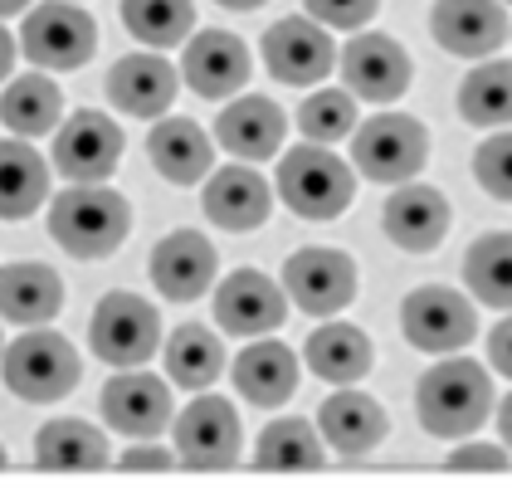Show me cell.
<instances>
[{
    "label": "cell",
    "instance_id": "obj_41",
    "mask_svg": "<svg viewBox=\"0 0 512 488\" xmlns=\"http://www.w3.org/2000/svg\"><path fill=\"white\" fill-rule=\"evenodd\" d=\"M488 362H493V371H503L512 381V313L488 332Z\"/></svg>",
    "mask_w": 512,
    "mask_h": 488
},
{
    "label": "cell",
    "instance_id": "obj_17",
    "mask_svg": "<svg viewBox=\"0 0 512 488\" xmlns=\"http://www.w3.org/2000/svg\"><path fill=\"white\" fill-rule=\"evenodd\" d=\"M200 201H205L210 225H220V230H230V235H249V230H259V225L269 220L274 191H269V181L249 162H235V166L210 171Z\"/></svg>",
    "mask_w": 512,
    "mask_h": 488
},
{
    "label": "cell",
    "instance_id": "obj_26",
    "mask_svg": "<svg viewBox=\"0 0 512 488\" xmlns=\"http://www.w3.org/2000/svg\"><path fill=\"white\" fill-rule=\"evenodd\" d=\"M235 386L249 406L274 410L298 391V357L283 342H254L235 362Z\"/></svg>",
    "mask_w": 512,
    "mask_h": 488
},
{
    "label": "cell",
    "instance_id": "obj_20",
    "mask_svg": "<svg viewBox=\"0 0 512 488\" xmlns=\"http://www.w3.org/2000/svg\"><path fill=\"white\" fill-rule=\"evenodd\" d=\"M215 244L200 230H171L152 249V284L171 303H196L205 288L215 284Z\"/></svg>",
    "mask_w": 512,
    "mask_h": 488
},
{
    "label": "cell",
    "instance_id": "obj_14",
    "mask_svg": "<svg viewBox=\"0 0 512 488\" xmlns=\"http://www.w3.org/2000/svg\"><path fill=\"white\" fill-rule=\"evenodd\" d=\"M288 318V288H278L259 269H235L215 288V323L230 337H264Z\"/></svg>",
    "mask_w": 512,
    "mask_h": 488
},
{
    "label": "cell",
    "instance_id": "obj_47",
    "mask_svg": "<svg viewBox=\"0 0 512 488\" xmlns=\"http://www.w3.org/2000/svg\"><path fill=\"white\" fill-rule=\"evenodd\" d=\"M0 352H5V347H0Z\"/></svg>",
    "mask_w": 512,
    "mask_h": 488
},
{
    "label": "cell",
    "instance_id": "obj_29",
    "mask_svg": "<svg viewBox=\"0 0 512 488\" xmlns=\"http://www.w3.org/2000/svg\"><path fill=\"white\" fill-rule=\"evenodd\" d=\"M108 454V435L83 425V420H54L35 435V464L54 469V474H93L103 469Z\"/></svg>",
    "mask_w": 512,
    "mask_h": 488
},
{
    "label": "cell",
    "instance_id": "obj_46",
    "mask_svg": "<svg viewBox=\"0 0 512 488\" xmlns=\"http://www.w3.org/2000/svg\"><path fill=\"white\" fill-rule=\"evenodd\" d=\"M5 464H10V454H5V445H0V469H5Z\"/></svg>",
    "mask_w": 512,
    "mask_h": 488
},
{
    "label": "cell",
    "instance_id": "obj_35",
    "mask_svg": "<svg viewBox=\"0 0 512 488\" xmlns=\"http://www.w3.org/2000/svg\"><path fill=\"white\" fill-rule=\"evenodd\" d=\"M122 25L152 49H176L196 35L191 0H122Z\"/></svg>",
    "mask_w": 512,
    "mask_h": 488
},
{
    "label": "cell",
    "instance_id": "obj_1",
    "mask_svg": "<svg viewBox=\"0 0 512 488\" xmlns=\"http://www.w3.org/2000/svg\"><path fill=\"white\" fill-rule=\"evenodd\" d=\"M420 425L434 440H464L493 415V376L473 357H444L434 362L415 386Z\"/></svg>",
    "mask_w": 512,
    "mask_h": 488
},
{
    "label": "cell",
    "instance_id": "obj_22",
    "mask_svg": "<svg viewBox=\"0 0 512 488\" xmlns=\"http://www.w3.org/2000/svg\"><path fill=\"white\" fill-rule=\"evenodd\" d=\"M181 74L200 98H230L249 79V49L244 40L225 35V30H200L186 40L181 54Z\"/></svg>",
    "mask_w": 512,
    "mask_h": 488
},
{
    "label": "cell",
    "instance_id": "obj_18",
    "mask_svg": "<svg viewBox=\"0 0 512 488\" xmlns=\"http://www.w3.org/2000/svg\"><path fill=\"white\" fill-rule=\"evenodd\" d=\"M449 220L454 210L444 201V191L434 186H420V181H405L386 196V210H381V225H386V240L400 244L405 254H430L444 244L449 235Z\"/></svg>",
    "mask_w": 512,
    "mask_h": 488
},
{
    "label": "cell",
    "instance_id": "obj_28",
    "mask_svg": "<svg viewBox=\"0 0 512 488\" xmlns=\"http://www.w3.org/2000/svg\"><path fill=\"white\" fill-rule=\"evenodd\" d=\"M49 196V166L30 147V137L0 142V220H25Z\"/></svg>",
    "mask_w": 512,
    "mask_h": 488
},
{
    "label": "cell",
    "instance_id": "obj_30",
    "mask_svg": "<svg viewBox=\"0 0 512 488\" xmlns=\"http://www.w3.org/2000/svg\"><path fill=\"white\" fill-rule=\"evenodd\" d=\"M166 376L171 386H186V391H205L215 386V376L225 371V342L220 332L205 323H181L166 337Z\"/></svg>",
    "mask_w": 512,
    "mask_h": 488
},
{
    "label": "cell",
    "instance_id": "obj_25",
    "mask_svg": "<svg viewBox=\"0 0 512 488\" xmlns=\"http://www.w3.org/2000/svg\"><path fill=\"white\" fill-rule=\"evenodd\" d=\"M64 308V279L49 264L0 269V318L15 327H44Z\"/></svg>",
    "mask_w": 512,
    "mask_h": 488
},
{
    "label": "cell",
    "instance_id": "obj_4",
    "mask_svg": "<svg viewBox=\"0 0 512 488\" xmlns=\"http://www.w3.org/2000/svg\"><path fill=\"white\" fill-rule=\"evenodd\" d=\"M278 196L303 220H337L356 196V176L322 142H303L278 162Z\"/></svg>",
    "mask_w": 512,
    "mask_h": 488
},
{
    "label": "cell",
    "instance_id": "obj_44",
    "mask_svg": "<svg viewBox=\"0 0 512 488\" xmlns=\"http://www.w3.org/2000/svg\"><path fill=\"white\" fill-rule=\"evenodd\" d=\"M215 5H225V10H239V15H249V10H259L264 0H215Z\"/></svg>",
    "mask_w": 512,
    "mask_h": 488
},
{
    "label": "cell",
    "instance_id": "obj_15",
    "mask_svg": "<svg viewBox=\"0 0 512 488\" xmlns=\"http://www.w3.org/2000/svg\"><path fill=\"white\" fill-rule=\"evenodd\" d=\"M171 386L142 371V366H127L118 371L108 386H103V420L118 430V435H137V440H152L171 425Z\"/></svg>",
    "mask_w": 512,
    "mask_h": 488
},
{
    "label": "cell",
    "instance_id": "obj_8",
    "mask_svg": "<svg viewBox=\"0 0 512 488\" xmlns=\"http://www.w3.org/2000/svg\"><path fill=\"white\" fill-rule=\"evenodd\" d=\"M473 327H478V308L459 288L425 284L405 293L400 303V332L420 352H459L473 342Z\"/></svg>",
    "mask_w": 512,
    "mask_h": 488
},
{
    "label": "cell",
    "instance_id": "obj_40",
    "mask_svg": "<svg viewBox=\"0 0 512 488\" xmlns=\"http://www.w3.org/2000/svg\"><path fill=\"white\" fill-rule=\"evenodd\" d=\"M171 464H176V454H171V449H161V445L122 449V469H127V474H157V469H171Z\"/></svg>",
    "mask_w": 512,
    "mask_h": 488
},
{
    "label": "cell",
    "instance_id": "obj_7",
    "mask_svg": "<svg viewBox=\"0 0 512 488\" xmlns=\"http://www.w3.org/2000/svg\"><path fill=\"white\" fill-rule=\"evenodd\" d=\"M352 157L366 181L405 186L430 162V132H425V122L405 118V113H376L371 122L356 127Z\"/></svg>",
    "mask_w": 512,
    "mask_h": 488
},
{
    "label": "cell",
    "instance_id": "obj_13",
    "mask_svg": "<svg viewBox=\"0 0 512 488\" xmlns=\"http://www.w3.org/2000/svg\"><path fill=\"white\" fill-rule=\"evenodd\" d=\"M430 35L454 59H488L512 35L503 0H434Z\"/></svg>",
    "mask_w": 512,
    "mask_h": 488
},
{
    "label": "cell",
    "instance_id": "obj_21",
    "mask_svg": "<svg viewBox=\"0 0 512 488\" xmlns=\"http://www.w3.org/2000/svg\"><path fill=\"white\" fill-rule=\"evenodd\" d=\"M283 132H288V118H283V108L269 103L264 93L235 98V103L220 113V122H215V142H220L235 162H269V157H278Z\"/></svg>",
    "mask_w": 512,
    "mask_h": 488
},
{
    "label": "cell",
    "instance_id": "obj_33",
    "mask_svg": "<svg viewBox=\"0 0 512 488\" xmlns=\"http://www.w3.org/2000/svg\"><path fill=\"white\" fill-rule=\"evenodd\" d=\"M464 284L483 308H512V235H483L469 244Z\"/></svg>",
    "mask_w": 512,
    "mask_h": 488
},
{
    "label": "cell",
    "instance_id": "obj_6",
    "mask_svg": "<svg viewBox=\"0 0 512 488\" xmlns=\"http://www.w3.org/2000/svg\"><path fill=\"white\" fill-rule=\"evenodd\" d=\"M98 49V25L93 15L83 10L79 0H44L30 5L25 25H20V54L35 64V69H83Z\"/></svg>",
    "mask_w": 512,
    "mask_h": 488
},
{
    "label": "cell",
    "instance_id": "obj_24",
    "mask_svg": "<svg viewBox=\"0 0 512 488\" xmlns=\"http://www.w3.org/2000/svg\"><path fill=\"white\" fill-rule=\"evenodd\" d=\"M147 157L171 186H196L200 176H210L215 147L205 137V127L191 118H161L147 137Z\"/></svg>",
    "mask_w": 512,
    "mask_h": 488
},
{
    "label": "cell",
    "instance_id": "obj_37",
    "mask_svg": "<svg viewBox=\"0 0 512 488\" xmlns=\"http://www.w3.org/2000/svg\"><path fill=\"white\" fill-rule=\"evenodd\" d=\"M473 176H478V186H483L493 201L512 205V127L508 132H493V137L473 152Z\"/></svg>",
    "mask_w": 512,
    "mask_h": 488
},
{
    "label": "cell",
    "instance_id": "obj_43",
    "mask_svg": "<svg viewBox=\"0 0 512 488\" xmlns=\"http://www.w3.org/2000/svg\"><path fill=\"white\" fill-rule=\"evenodd\" d=\"M498 430H503V440L512 445V396L503 401V406H498Z\"/></svg>",
    "mask_w": 512,
    "mask_h": 488
},
{
    "label": "cell",
    "instance_id": "obj_42",
    "mask_svg": "<svg viewBox=\"0 0 512 488\" xmlns=\"http://www.w3.org/2000/svg\"><path fill=\"white\" fill-rule=\"evenodd\" d=\"M15 49H20V44H15V35H10V30L0 25V83H5V74H10V64H15Z\"/></svg>",
    "mask_w": 512,
    "mask_h": 488
},
{
    "label": "cell",
    "instance_id": "obj_31",
    "mask_svg": "<svg viewBox=\"0 0 512 488\" xmlns=\"http://www.w3.org/2000/svg\"><path fill=\"white\" fill-rule=\"evenodd\" d=\"M64 113V93L49 74H20V79L5 83L0 93V122L15 132V137H44L59 127Z\"/></svg>",
    "mask_w": 512,
    "mask_h": 488
},
{
    "label": "cell",
    "instance_id": "obj_39",
    "mask_svg": "<svg viewBox=\"0 0 512 488\" xmlns=\"http://www.w3.org/2000/svg\"><path fill=\"white\" fill-rule=\"evenodd\" d=\"M449 469L454 474H498V469H508V454L498 445H459L449 454Z\"/></svg>",
    "mask_w": 512,
    "mask_h": 488
},
{
    "label": "cell",
    "instance_id": "obj_10",
    "mask_svg": "<svg viewBox=\"0 0 512 488\" xmlns=\"http://www.w3.org/2000/svg\"><path fill=\"white\" fill-rule=\"evenodd\" d=\"M337 64V44L327 35V25L313 15H283L278 25L264 30V69L288 88H308L322 83Z\"/></svg>",
    "mask_w": 512,
    "mask_h": 488
},
{
    "label": "cell",
    "instance_id": "obj_9",
    "mask_svg": "<svg viewBox=\"0 0 512 488\" xmlns=\"http://www.w3.org/2000/svg\"><path fill=\"white\" fill-rule=\"evenodd\" d=\"M283 288L288 303L313 313V318H332L356 298V264L352 254L327 249V244H308L298 254H288L283 264Z\"/></svg>",
    "mask_w": 512,
    "mask_h": 488
},
{
    "label": "cell",
    "instance_id": "obj_48",
    "mask_svg": "<svg viewBox=\"0 0 512 488\" xmlns=\"http://www.w3.org/2000/svg\"><path fill=\"white\" fill-rule=\"evenodd\" d=\"M508 5H512V0H508Z\"/></svg>",
    "mask_w": 512,
    "mask_h": 488
},
{
    "label": "cell",
    "instance_id": "obj_34",
    "mask_svg": "<svg viewBox=\"0 0 512 488\" xmlns=\"http://www.w3.org/2000/svg\"><path fill=\"white\" fill-rule=\"evenodd\" d=\"M254 459H259V469H269V474H303V469H317V464H322V440H317V430L303 415H283V420H274V425L259 435Z\"/></svg>",
    "mask_w": 512,
    "mask_h": 488
},
{
    "label": "cell",
    "instance_id": "obj_16",
    "mask_svg": "<svg viewBox=\"0 0 512 488\" xmlns=\"http://www.w3.org/2000/svg\"><path fill=\"white\" fill-rule=\"evenodd\" d=\"M410 54L391 40V35H352V44L342 49V79L347 93L366 98V103H395L410 88Z\"/></svg>",
    "mask_w": 512,
    "mask_h": 488
},
{
    "label": "cell",
    "instance_id": "obj_5",
    "mask_svg": "<svg viewBox=\"0 0 512 488\" xmlns=\"http://www.w3.org/2000/svg\"><path fill=\"white\" fill-rule=\"evenodd\" d=\"M88 347L93 357L108 366H147L161 352V318L157 308L142 298V293H108L98 308H93V323H88Z\"/></svg>",
    "mask_w": 512,
    "mask_h": 488
},
{
    "label": "cell",
    "instance_id": "obj_12",
    "mask_svg": "<svg viewBox=\"0 0 512 488\" xmlns=\"http://www.w3.org/2000/svg\"><path fill=\"white\" fill-rule=\"evenodd\" d=\"M122 162V127L108 113H74L54 132V171L69 181H108Z\"/></svg>",
    "mask_w": 512,
    "mask_h": 488
},
{
    "label": "cell",
    "instance_id": "obj_3",
    "mask_svg": "<svg viewBox=\"0 0 512 488\" xmlns=\"http://www.w3.org/2000/svg\"><path fill=\"white\" fill-rule=\"evenodd\" d=\"M0 371H5V386L30 401V406H54L64 401L74 386H79V352L64 332H49V327H25L5 352H0Z\"/></svg>",
    "mask_w": 512,
    "mask_h": 488
},
{
    "label": "cell",
    "instance_id": "obj_32",
    "mask_svg": "<svg viewBox=\"0 0 512 488\" xmlns=\"http://www.w3.org/2000/svg\"><path fill=\"white\" fill-rule=\"evenodd\" d=\"M459 118L469 127H512V64L488 59L459 83Z\"/></svg>",
    "mask_w": 512,
    "mask_h": 488
},
{
    "label": "cell",
    "instance_id": "obj_23",
    "mask_svg": "<svg viewBox=\"0 0 512 488\" xmlns=\"http://www.w3.org/2000/svg\"><path fill=\"white\" fill-rule=\"evenodd\" d=\"M317 430H322V440L337 449V454L361 459V454H371V449L386 440L391 420H386L381 401H371L366 391H337L317 410Z\"/></svg>",
    "mask_w": 512,
    "mask_h": 488
},
{
    "label": "cell",
    "instance_id": "obj_19",
    "mask_svg": "<svg viewBox=\"0 0 512 488\" xmlns=\"http://www.w3.org/2000/svg\"><path fill=\"white\" fill-rule=\"evenodd\" d=\"M181 69H171L161 54H122L108 69V103L127 118H161L176 103Z\"/></svg>",
    "mask_w": 512,
    "mask_h": 488
},
{
    "label": "cell",
    "instance_id": "obj_45",
    "mask_svg": "<svg viewBox=\"0 0 512 488\" xmlns=\"http://www.w3.org/2000/svg\"><path fill=\"white\" fill-rule=\"evenodd\" d=\"M20 10H30V0H0V20H10V15H20Z\"/></svg>",
    "mask_w": 512,
    "mask_h": 488
},
{
    "label": "cell",
    "instance_id": "obj_11",
    "mask_svg": "<svg viewBox=\"0 0 512 488\" xmlns=\"http://www.w3.org/2000/svg\"><path fill=\"white\" fill-rule=\"evenodd\" d=\"M171 435H176V459L191 469H230L239 459V440H244L235 406L205 391L176 415Z\"/></svg>",
    "mask_w": 512,
    "mask_h": 488
},
{
    "label": "cell",
    "instance_id": "obj_2",
    "mask_svg": "<svg viewBox=\"0 0 512 488\" xmlns=\"http://www.w3.org/2000/svg\"><path fill=\"white\" fill-rule=\"evenodd\" d=\"M132 230V210L103 181H74L49 205V235L74 259H108Z\"/></svg>",
    "mask_w": 512,
    "mask_h": 488
},
{
    "label": "cell",
    "instance_id": "obj_36",
    "mask_svg": "<svg viewBox=\"0 0 512 488\" xmlns=\"http://www.w3.org/2000/svg\"><path fill=\"white\" fill-rule=\"evenodd\" d=\"M298 127L308 142H342L356 132V93L347 88H317L313 98L298 108Z\"/></svg>",
    "mask_w": 512,
    "mask_h": 488
},
{
    "label": "cell",
    "instance_id": "obj_27",
    "mask_svg": "<svg viewBox=\"0 0 512 488\" xmlns=\"http://www.w3.org/2000/svg\"><path fill=\"white\" fill-rule=\"evenodd\" d=\"M303 357L313 366V376L322 381H332V386H352L361 381L371 362H376V352H371V337L352 323H322L303 342Z\"/></svg>",
    "mask_w": 512,
    "mask_h": 488
},
{
    "label": "cell",
    "instance_id": "obj_38",
    "mask_svg": "<svg viewBox=\"0 0 512 488\" xmlns=\"http://www.w3.org/2000/svg\"><path fill=\"white\" fill-rule=\"evenodd\" d=\"M376 10L381 0H308V15L322 20L327 30H361Z\"/></svg>",
    "mask_w": 512,
    "mask_h": 488
}]
</instances>
